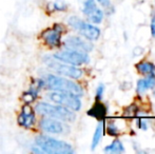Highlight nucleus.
<instances>
[{
    "mask_svg": "<svg viewBox=\"0 0 155 154\" xmlns=\"http://www.w3.org/2000/svg\"><path fill=\"white\" fill-rule=\"evenodd\" d=\"M43 80H45L47 88L52 91L71 93V94H74L78 97L82 96V94H84V90L76 82H74L73 80L68 79V78H63L54 74H48L45 76Z\"/></svg>",
    "mask_w": 155,
    "mask_h": 154,
    "instance_id": "obj_1",
    "label": "nucleus"
},
{
    "mask_svg": "<svg viewBox=\"0 0 155 154\" xmlns=\"http://www.w3.org/2000/svg\"><path fill=\"white\" fill-rule=\"evenodd\" d=\"M36 112L45 117H51L61 121H72L75 120L76 115L71 109L63 107L60 105H52L49 103H39L35 108Z\"/></svg>",
    "mask_w": 155,
    "mask_h": 154,
    "instance_id": "obj_2",
    "label": "nucleus"
},
{
    "mask_svg": "<svg viewBox=\"0 0 155 154\" xmlns=\"http://www.w3.org/2000/svg\"><path fill=\"white\" fill-rule=\"evenodd\" d=\"M36 146L41 152L48 154H72L74 152L70 144L48 135H40L35 139Z\"/></svg>",
    "mask_w": 155,
    "mask_h": 154,
    "instance_id": "obj_3",
    "label": "nucleus"
},
{
    "mask_svg": "<svg viewBox=\"0 0 155 154\" xmlns=\"http://www.w3.org/2000/svg\"><path fill=\"white\" fill-rule=\"evenodd\" d=\"M45 62L52 71H54L58 75L73 78V79H79L82 76V71L76 66L65 64V62L55 59L54 57H45Z\"/></svg>",
    "mask_w": 155,
    "mask_h": 154,
    "instance_id": "obj_4",
    "label": "nucleus"
},
{
    "mask_svg": "<svg viewBox=\"0 0 155 154\" xmlns=\"http://www.w3.org/2000/svg\"><path fill=\"white\" fill-rule=\"evenodd\" d=\"M69 25L88 40H97L100 36V30L97 27L86 22L76 16L70 17Z\"/></svg>",
    "mask_w": 155,
    "mask_h": 154,
    "instance_id": "obj_5",
    "label": "nucleus"
},
{
    "mask_svg": "<svg viewBox=\"0 0 155 154\" xmlns=\"http://www.w3.org/2000/svg\"><path fill=\"white\" fill-rule=\"evenodd\" d=\"M48 98L52 103L67 107L71 109L72 111H79L80 108H81V101H80L79 97L74 94H71V93L52 91V93L48 95Z\"/></svg>",
    "mask_w": 155,
    "mask_h": 154,
    "instance_id": "obj_6",
    "label": "nucleus"
},
{
    "mask_svg": "<svg viewBox=\"0 0 155 154\" xmlns=\"http://www.w3.org/2000/svg\"><path fill=\"white\" fill-rule=\"evenodd\" d=\"M53 57L57 60L65 62V64H72V66H81V64L89 62L90 60L88 53L71 49H65L64 51L58 52V53L54 54Z\"/></svg>",
    "mask_w": 155,
    "mask_h": 154,
    "instance_id": "obj_7",
    "label": "nucleus"
},
{
    "mask_svg": "<svg viewBox=\"0 0 155 154\" xmlns=\"http://www.w3.org/2000/svg\"><path fill=\"white\" fill-rule=\"evenodd\" d=\"M64 32L63 25H55L52 29L45 30L42 33L45 43L50 48H59L61 45V34Z\"/></svg>",
    "mask_w": 155,
    "mask_h": 154,
    "instance_id": "obj_8",
    "label": "nucleus"
},
{
    "mask_svg": "<svg viewBox=\"0 0 155 154\" xmlns=\"http://www.w3.org/2000/svg\"><path fill=\"white\" fill-rule=\"evenodd\" d=\"M82 12L88 17L90 22L96 23V25L101 22L102 18H104V14H102L101 10H99L98 6L96 5L95 0H84Z\"/></svg>",
    "mask_w": 155,
    "mask_h": 154,
    "instance_id": "obj_9",
    "label": "nucleus"
},
{
    "mask_svg": "<svg viewBox=\"0 0 155 154\" xmlns=\"http://www.w3.org/2000/svg\"><path fill=\"white\" fill-rule=\"evenodd\" d=\"M39 126L42 131L50 134H62L65 131V126L61 123V120L51 117L42 118L39 123Z\"/></svg>",
    "mask_w": 155,
    "mask_h": 154,
    "instance_id": "obj_10",
    "label": "nucleus"
},
{
    "mask_svg": "<svg viewBox=\"0 0 155 154\" xmlns=\"http://www.w3.org/2000/svg\"><path fill=\"white\" fill-rule=\"evenodd\" d=\"M35 120H36V116H35L34 109L30 106V103H25L17 118L19 126L25 128V129H31L35 125Z\"/></svg>",
    "mask_w": 155,
    "mask_h": 154,
    "instance_id": "obj_11",
    "label": "nucleus"
},
{
    "mask_svg": "<svg viewBox=\"0 0 155 154\" xmlns=\"http://www.w3.org/2000/svg\"><path fill=\"white\" fill-rule=\"evenodd\" d=\"M64 47L65 49L76 50V51L86 52V53H88V52L93 50V45L89 41H87L86 39L81 37H78V36L68 37L64 40Z\"/></svg>",
    "mask_w": 155,
    "mask_h": 154,
    "instance_id": "obj_12",
    "label": "nucleus"
},
{
    "mask_svg": "<svg viewBox=\"0 0 155 154\" xmlns=\"http://www.w3.org/2000/svg\"><path fill=\"white\" fill-rule=\"evenodd\" d=\"M88 114L92 117H95L96 119L102 120L107 115V108L104 103H101L99 100H97L95 105L88 111Z\"/></svg>",
    "mask_w": 155,
    "mask_h": 154,
    "instance_id": "obj_13",
    "label": "nucleus"
},
{
    "mask_svg": "<svg viewBox=\"0 0 155 154\" xmlns=\"http://www.w3.org/2000/svg\"><path fill=\"white\" fill-rule=\"evenodd\" d=\"M136 69L141 74H155V66L149 61H140L136 64Z\"/></svg>",
    "mask_w": 155,
    "mask_h": 154,
    "instance_id": "obj_14",
    "label": "nucleus"
},
{
    "mask_svg": "<svg viewBox=\"0 0 155 154\" xmlns=\"http://www.w3.org/2000/svg\"><path fill=\"white\" fill-rule=\"evenodd\" d=\"M102 134H104V121L101 120L97 125L95 132H94L93 139H92V149H93V150L98 146V144L100 143L101 137H102Z\"/></svg>",
    "mask_w": 155,
    "mask_h": 154,
    "instance_id": "obj_15",
    "label": "nucleus"
},
{
    "mask_svg": "<svg viewBox=\"0 0 155 154\" xmlns=\"http://www.w3.org/2000/svg\"><path fill=\"white\" fill-rule=\"evenodd\" d=\"M124 151V148L119 139L113 140V143L110 146L104 148V152H110V153H121Z\"/></svg>",
    "mask_w": 155,
    "mask_h": 154,
    "instance_id": "obj_16",
    "label": "nucleus"
},
{
    "mask_svg": "<svg viewBox=\"0 0 155 154\" xmlns=\"http://www.w3.org/2000/svg\"><path fill=\"white\" fill-rule=\"evenodd\" d=\"M38 92L39 91L37 90V89H35L34 87H32L31 90L28 91L27 93H25L23 94V100H25V103H31L33 101L35 100V99L37 98V95H38Z\"/></svg>",
    "mask_w": 155,
    "mask_h": 154,
    "instance_id": "obj_17",
    "label": "nucleus"
},
{
    "mask_svg": "<svg viewBox=\"0 0 155 154\" xmlns=\"http://www.w3.org/2000/svg\"><path fill=\"white\" fill-rule=\"evenodd\" d=\"M136 90H137V93L138 94H143L147 90H149V87L147 84V81L146 79H139L137 81V87H136Z\"/></svg>",
    "mask_w": 155,
    "mask_h": 154,
    "instance_id": "obj_18",
    "label": "nucleus"
},
{
    "mask_svg": "<svg viewBox=\"0 0 155 154\" xmlns=\"http://www.w3.org/2000/svg\"><path fill=\"white\" fill-rule=\"evenodd\" d=\"M137 113V107L135 105H131L128 108H126L124 111V115L128 117H133L135 116Z\"/></svg>",
    "mask_w": 155,
    "mask_h": 154,
    "instance_id": "obj_19",
    "label": "nucleus"
},
{
    "mask_svg": "<svg viewBox=\"0 0 155 154\" xmlns=\"http://www.w3.org/2000/svg\"><path fill=\"white\" fill-rule=\"evenodd\" d=\"M108 133L110 134V135H112V136H117L119 134V130H118V128L115 126V123H110L108 125Z\"/></svg>",
    "mask_w": 155,
    "mask_h": 154,
    "instance_id": "obj_20",
    "label": "nucleus"
},
{
    "mask_svg": "<svg viewBox=\"0 0 155 154\" xmlns=\"http://www.w3.org/2000/svg\"><path fill=\"white\" fill-rule=\"evenodd\" d=\"M53 8L55 11H58V12H63V11L67 10V4L64 3L63 1H55L53 4Z\"/></svg>",
    "mask_w": 155,
    "mask_h": 154,
    "instance_id": "obj_21",
    "label": "nucleus"
},
{
    "mask_svg": "<svg viewBox=\"0 0 155 154\" xmlns=\"http://www.w3.org/2000/svg\"><path fill=\"white\" fill-rule=\"evenodd\" d=\"M104 92V84H99L96 89V100H100L102 97V94Z\"/></svg>",
    "mask_w": 155,
    "mask_h": 154,
    "instance_id": "obj_22",
    "label": "nucleus"
},
{
    "mask_svg": "<svg viewBox=\"0 0 155 154\" xmlns=\"http://www.w3.org/2000/svg\"><path fill=\"white\" fill-rule=\"evenodd\" d=\"M138 127L143 130H147L148 129L147 120H145V119H140V120H138Z\"/></svg>",
    "mask_w": 155,
    "mask_h": 154,
    "instance_id": "obj_23",
    "label": "nucleus"
},
{
    "mask_svg": "<svg viewBox=\"0 0 155 154\" xmlns=\"http://www.w3.org/2000/svg\"><path fill=\"white\" fill-rule=\"evenodd\" d=\"M151 33H152V35L155 37V15L153 16V18H152V20H151Z\"/></svg>",
    "mask_w": 155,
    "mask_h": 154,
    "instance_id": "obj_24",
    "label": "nucleus"
},
{
    "mask_svg": "<svg viewBox=\"0 0 155 154\" xmlns=\"http://www.w3.org/2000/svg\"><path fill=\"white\" fill-rule=\"evenodd\" d=\"M97 1L99 2L102 6H104V8H109V6H110V0H97Z\"/></svg>",
    "mask_w": 155,
    "mask_h": 154,
    "instance_id": "obj_25",
    "label": "nucleus"
}]
</instances>
